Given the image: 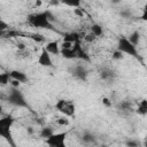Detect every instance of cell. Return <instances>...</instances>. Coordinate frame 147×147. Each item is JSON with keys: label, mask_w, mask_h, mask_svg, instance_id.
<instances>
[{"label": "cell", "mask_w": 147, "mask_h": 147, "mask_svg": "<svg viewBox=\"0 0 147 147\" xmlns=\"http://www.w3.org/2000/svg\"><path fill=\"white\" fill-rule=\"evenodd\" d=\"M10 80H11V77H10V74L9 72H2L0 75V84L2 86L8 85L10 83Z\"/></svg>", "instance_id": "cell-22"}, {"label": "cell", "mask_w": 147, "mask_h": 147, "mask_svg": "<svg viewBox=\"0 0 147 147\" xmlns=\"http://www.w3.org/2000/svg\"><path fill=\"white\" fill-rule=\"evenodd\" d=\"M55 109L57 111H60L62 115L68 116V117H74L75 113H76V106L74 103V101L71 100H67V99H59L55 105H54Z\"/></svg>", "instance_id": "cell-4"}, {"label": "cell", "mask_w": 147, "mask_h": 147, "mask_svg": "<svg viewBox=\"0 0 147 147\" xmlns=\"http://www.w3.org/2000/svg\"><path fill=\"white\" fill-rule=\"evenodd\" d=\"M126 144H127L129 146H137V145H138V142H137V141H127Z\"/></svg>", "instance_id": "cell-33"}, {"label": "cell", "mask_w": 147, "mask_h": 147, "mask_svg": "<svg viewBox=\"0 0 147 147\" xmlns=\"http://www.w3.org/2000/svg\"><path fill=\"white\" fill-rule=\"evenodd\" d=\"M90 31H91L93 34H95L98 38L101 37V36H103V28H102L100 24H98V23L92 24L91 28H90Z\"/></svg>", "instance_id": "cell-16"}, {"label": "cell", "mask_w": 147, "mask_h": 147, "mask_svg": "<svg viewBox=\"0 0 147 147\" xmlns=\"http://www.w3.org/2000/svg\"><path fill=\"white\" fill-rule=\"evenodd\" d=\"M10 84H11V87H20V85H21L22 83H20V82L16 80V79H11V80H10Z\"/></svg>", "instance_id": "cell-31"}, {"label": "cell", "mask_w": 147, "mask_h": 147, "mask_svg": "<svg viewBox=\"0 0 147 147\" xmlns=\"http://www.w3.org/2000/svg\"><path fill=\"white\" fill-rule=\"evenodd\" d=\"M110 2H111V3H114V5H118V3H121V2H122V0H110Z\"/></svg>", "instance_id": "cell-34"}, {"label": "cell", "mask_w": 147, "mask_h": 147, "mask_svg": "<svg viewBox=\"0 0 147 147\" xmlns=\"http://www.w3.org/2000/svg\"><path fill=\"white\" fill-rule=\"evenodd\" d=\"M54 133V131H53V129L51 127V126H44L41 130H40V137L41 138H44V139H47V138H49L52 134Z\"/></svg>", "instance_id": "cell-20"}, {"label": "cell", "mask_w": 147, "mask_h": 147, "mask_svg": "<svg viewBox=\"0 0 147 147\" xmlns=\"http://www.w3.org/2000/svg\"><path fill=\"white\" fill-rule=\"evenodd\" d=\"M96 36L95 34H93L91 31H90V33H87V34H85L84 36V40L86 41V42H88V44H92V42H94L95 40H96Z\"/></svg>", "instance_id": "cell-24"}, {"label": "cell", "mask_w": 147, "mask_h": 147, "mask_svg": "<svg viewBox=\"0 0 147 147\" xmlns=\"http://www.w3.org/2000/svg\"><path fill=\"white\" fill-rule=\"evenodd\" d=\"M7 101L15 106V107H20V108H28L30 109V106L28 103V101L25 100L23 93L18 90V87H11L9 93H8V96H7Z\"/></svg>", "instance_id": "cell-3"}, {"label": "cell", "mask_w": 147, "mask_h": 147, "mask_svg": "<svg viewBox=\"0 0 147 147\" xmlns=\"http://www.w3.org/2000/svg\"><path fill=\"white\" fill-rule=\"evenodd\" d=\"M144 145H145V146H147V138L145 139V142H144Z\"/></svg>", "instance_id": "cell-35"}, {"label": "cell", "mask_w": 147, "mask_h": 147, "mask_svg": "<svg viewBox=\"0 0 147 147\" xmlns=\"http://www.w3.org/2000/svg\"><path fill=\"white\" fill-rule=\"evenodd\" d=\"M17 48H18V51H25V45L23 44V42H18L17 44Z\"/></svg>", "instance_id": "cell-32"}, {"label": "cell", "mask_w": 147, "mask_h": 147, "mask_svg": "<svg viewBox=\"0 0 147 147\" xmlns=\"http://www.w3.org/2000/svg\"><path fill=\"white\" fill-rule=\"evenodd\" d=\"M52 55H60L61 54V46L59 44L57 40H53V41H48L46 42V45L44 46Z\"/></svg>", "instance_id": "cell-9"}, {"label": "cell", "mask_w": 147, "mask_h": 147, "mask_svg": "<svg viewBox=\"0 0 147 147\" xmlns=\"http://www.w3.org/2000/svg\"><path fill=\"white\" fill-rule=\"evenodd\" d=\"M72 51H74V53H75L76 59H79V60L85 61V62H90V61H91L90 55H88V54L86 53V51L83 48L80 41H77V42L74 44V46H72Z\"/></svg>", "instance_id": "cell-7"}, {"label": "cell", "mask_w": 147, "mask_h": 147, "mask_svg": "<svg viewBox=\"0 0 147 147\" xmlns=\"http://www.w3.org/2000/svg\"><path fill=\"white\" fill-rule=\"evenodd\" d=\"M61 48H72V46H74V44L72 42H69V41H62L61 42Z\"/></svg>", "instance_id": "cell-28"}, {"label": "cell", "mask_w": 147, "mask_h": 147, "mask_svg": "<svg viewBox=\"0 0 147 147\" xmlns=\"http://www.w3.org/2000/svg\"><path fill=\"white\" fill-rule=\"evenodd\" d=\"M67 136L68 132H54L49 138L45 139V142L51 147H65Z\"/></svg>", "instance_id": "cell-5"}, {"label": "cell", "mask_w": 147, "mask_h": 147, "mask_svg": "<svg viewBox=\"0 0 147 147\" xmlns=\"http://www.w3.org/2000/svg\"><path fill=\"white\" fill-rule=\"evenodd\" d=\"M127 38H129V40H130L134 46H137V45L140 42V32H139L138 30H136V31H133Z\"/></svg>", "instance_id": "cell-19"}, {"label": "cell", "mask_w": 147, "mask_h": 147, "mask_svg": "<svg viewBox=\"0 0 147 147\" xmlns=\"http://www.w3.org/2000/svg\"><path fill=\"white\" fill-rule=\"evenodd\" d=\"M0 137L5 138L11 146H15L14 141H13V136L10 132V129H5V127H0Z\"/></svg>", "instance_id": "cell-15"}, {"label": "cell", "mask_w": 147, "mask_h": 147, "mask_svg": "<svg viewBox=\"0 0 147 147\" xmlns=\"http://www.w3.org/2000/svg\"><path fill=\"white\" fill-rule=\"evenodd\" d=\"M71 75L74 78H76L77 80H80V82H86L87 80V76H88V72L86 70L85 67L83 65H76L71 69Z\"/></svg>", "instance_id": "cell-8"}, {"label": "cell", "mask_w": 147, "mask_h": 147, "mask_svg": "<svg viewBox=\"0 0 147 147\" xmlns=\"http://www.w3.org/2000/svg\"><path fill=\"white\" fill-rule=\"evenodd\" d=\"M99 76H100V78H101L102 80L111 82V80L115 78L116 75H115V72H114L111 69H109V68H102V69L100 70Z\"/></svg>", "instance_id": "cell-11"}, {"label": "cell", "mask_w": 147, "mask_h": 147, "mask_svg": "<svg viewBox=\"0 0 147 147\" xmlns=\"http://www.w3.org/2000/svg\"><path fill=\"white\" fill-rule=\"evenodd\" d=\"M51 53L45 48L42 47L39 56H38V64L44 67V68H53L54 64H53V61H52V57H51Z\"/></svg>", "instance_id": "cell-6"}, {"label": "cell", "mask_w": 147, "mask_h": 147, "mask_svg": "<svg viewBox=\"0 0 147 147\" xmlns=\"http://www.w3.org/2000/svg\"><path fill=\"white\" fill-rule=\"evenodd\" d=\"M30 38H31L32 40L37 41V42H44V41H45V37H44L42 34H39V33H32V34L30 36Z\"/></svg>", "instance_id": "cell-26"}, {"label": "cell", "mask_w": 147, "mask_h": 147, "mask_svg": "<svg viewBox=\"0 0 147 147\" xmlns=\"http://www.w3.org/2000/svg\"><path fill=\"white\" fill-rule=\"evenodd\" d=\"M118 51L123 52L125 55H129V56H132L137 60H140L141 61V57L139 55V52L137 49V46H134L127 37L125 36H121L117 40V47H116Z\"/></svg>", "instance_id": "cell-2"}, {"label": "cell", "mask_w": 147, "mask_h": 147, "mask_svg": "<svg viewBox=\"0 0 147 147\" xmlns=\"http://www.w3.org/2000/svg\"><path fill=\"white\" fill-rule=\"evenodd\" d=\"M52 20H54L53 15L49 11H40V13H34L28 16V22L30 25L37 29H47V30H53V24Z\"/></svg>", "instance_id": "cell-1"}, {"label": "cell", "mask_w": 147, "mask_h": 147, "mask_svg": "<svg viewBox=\"0 0 147 147\" xmlns=\"http://www.w3.org/2000/svg\"><path fill=\"white\" fill-rule=\"evenodd\" d=\"M80 39H82L80 34H79L78 32H76V31L67 32V33L63 34V40H64V41L72 42V44H75V42H77V41H80Z\"/></svg>", "instance_id": "cell-12"}, {"label": "cell", "mask_w": 147, "mask_h": 147, "mask_svg": "<svg viewBox=\"0 0 147 147\" xmlns=\"http://www.w3.org/2000/svg\"><path fill=\"white\" fill-rule=\"evenodd\" d=\"M15 122V118L11 116V115H7V116H3L1 117L0 119V127H5V129H10L13 126Z\"/></svg>", "instance_id": "cell-13"}, {"label": "cell", "mask_w": 147, "mask_h": 147, "mask_svg": "<svg viewBox=\"0 0 147 147\" xmlns=\"http://www.w3.org/2000/svg\"><path fill=\"white\" fill-rule=\"evenodd\" d=\"M60 1L65 6L72 7V8H79L82 5V0H60Z\"/></svg>", "instance_id": "cell-21"}, {"label": "cell", "mask_w": 147, "mask_h": 147, "mask_svg": "<svg viewBox=\"0 0 147 147\" xmlns=\"http://www.w3.org/2000/svg\"><path fill=\"white\" fill-rule=\"evenodd\" d=\"M9 74H10L11 79H16V80H18L22 84L23 83H26L29 80L26 74L23 72V71H21V70H11V71H9Z\"/></svg>", "instance_id": "cell-10"}, {"label": "cell", "mask_w": 147, "mask_h": 147, "mask_svg": "<svg viewBox=\"0 0 147 147\" xmlns=\"http://www.w3.org/2000/svg\"><path fill=\"white\" fill-rule=\"evenodd\" d=\"M111 57H113V60H116V61L123 60V59H124V53H123V52H121V51H118V49L116 48V51L113 53Z\"/></svg>", "instance_id": "cell-25"}, {"label": "cell", "mask_w": 147, "mask_h": 147, "mask_svg": "<svg viewBox=\"0 0 147 147\" xmlns=\"http://www.w3.org/2000/svg\"><path fill=\"white\" fill-rule=\"evenodd\" d=\"M140 18H141L142 21H146V22H147V5H145V6H144V8H142V13H141Z\"/></svg>", "instance_id": "cell-27"}, {"label": "cell", "mask_w": 147, "mask_h": 147, "mask_svg": "<svg viewBox=\"0 0 147 147\" xmlns=\"http://www.w3.org/2000/svg\"><path fill=\"white\" fill-rule=\"evenodd\" d=\"M60 55H62L64 59H68V60L76 59L72 48H61V54H60Z\"/></svg>", "instance_id": "cell-17"}, {"label": "cell", "mask_w": 147, "mask_h": 147, "mask_svg": "<svg viewBox=\"0 0 147 147\" xmlns=\"http://www.w3.org/2000/svg\"><path fill=\"white\" fill-rule=\"evenodd\" d=\"M68 118H69L68 116H64V115H63L62 117H59V118H57L56 123H57L59 125H61V126H68V125H69V123H70Z\"/></svg>", "instance_id": "cell-23"}, {"label": "cell", "mask_w": 147, "mask_h": 147, "mask_svg": "<svg viewBox=\"0 0 147 147\" xmlns=\"http://www.w3.org/2000/svg\"><path fill=\"white\" fill-rule=\"evenodd\" d=\"M7 29H8V24H7L3 20H1V21H0V30L3 32V31L7 30Z\"/></svg>", "instance_id": "cell-29"}, {"label": "cell", "mask_w": 147, "mask_h": 147, "mask_svg": "<svg viewBox=\"0 0 147 147\" xmlns=\"http://www.w3.org/2000/svg\"><path fill=\"white\" fill-rule=\"evenodd\" d=\"M136 113L140 116L147 115V99H142L138 102V106L136 108Z\"/></svg>", "instance_id": "cell-14"}, {"label": "cell", "mask_w": 147, "mask_h": 147, "mask_svg": "<svg viewBox=\"0 0 147 147\" xmlns=\"http://www.w3.org/2000/svg\"><path fill=\"white\" fill-rule=\"evenodd\" d=\"M102 103H103L106 107H108V108L111 107V102H110V100H109L108 98H102Z\"/></svg>", "instance_id": "cell-30"}, {"label": "cell", "mask_w": 147, "mask_h": 147, "mask_svg": "<svg viewBox=\"0 0 147 147\" xmlns=\"http://www.w3.org/2000/svg\"><path fill=\"white\" fill-rule=\"evenodd\" d=\"M82 140H83V142H85V144H92V142L95 141V136H94L93 133L86 131V132L83 133V136H82Z\"/></svg>", "instance_id": "cell-18"}]
</instances>
